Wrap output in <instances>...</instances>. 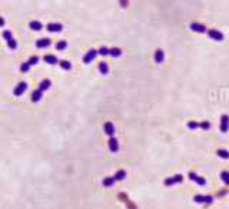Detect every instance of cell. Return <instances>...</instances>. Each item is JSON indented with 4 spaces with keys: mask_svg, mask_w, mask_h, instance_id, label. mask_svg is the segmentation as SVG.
<instances>
[{
    "mask_svg": "<svg viewBox=\"0 0 229 209\" xmlns=\"http://www.w3.org/2000/svg\"><path fill=\"white\" fill-rule=\"evenodd\" d=\"M98 55H99V53H98V50H96V49L87 50V53L83 56V63H85V65H89V63H90V62H92Z\"/></svg>",
    "mask_w": 229,
    "mask_h": 209,
    "instance_id": "2",
    "label": "cell"
},
{
    "mask_svg": "<svg viewBox=\"0 0 229 209\" xmlns=\"http://www.w3.org/2000/svg\"><path fill=\"white\" fill-rule=\"evenodd\" d=\"M191 30H193V32H198V33H206L208 29L206 26H203V24H201V23H191Z\"/></svg>",
    "mask_w": 229,
    "mask_h": 209,
    "instance_id": "8",
    "label": "cell"
},
{
    "mask_svg": "<svg viewBox=\"0 0 229 209\" xmlns=\"http://www.w3.org/2000/svg\"><path fill=\"white\" fill-rule=\"evenodd\" d=\"M3 37H5L6 42H9L10 39H13V36H11V33L9 32V30H5V32H3Z\"/></svg>",
    "mask_w": 229,
    "mask_h": 209,
    "instance_id": "32",
    "label": "cell"
},
{
    "mask_svg": "<svg viewBox=\"0 0 229 209\" xmlns=\"http://www.w3.org/2000/svg\"><path fill=\"white\" fill-rule=\"evenodd\" d=\"M50 39L47 37H42V39H37L36 40V47H39V49H46V47H49L50 46Z\"/></svg>",
    "mask_w": 229,
    "mask_h": 209,
    "instance_id": "7",
    "label": "cell"
},
{
    "mask_svg": "<svg viewBox=\"0 0 229 209\" xmlns=\"http://www.w3.org/2000/svg\"><path fill=\"white\" fill-rule=\"evenodd\" d=\"M216 155H218L219 158H222V159H229V152L226 149H218Z\"/></svg>",
    "mask_w": 229,
    "mask_h": 209,
    "instance_id": "20",
    "label": "cell"
},
{
    "mask_svg": "<svg viewBox=\"0 0 229 209\" xmlns=\"http://www.w3.org/2000/svg\"><path fill=\"white\" fill-rule=\"evenodd\" d=\"M182 179H183V176L178 173V175L172 176V178H166L163 183L166 185V186H172V185H175V183H179V182H182Z\"/></svg>",
    "mask_w": 229,
    "mask_h": 209,
    "instance_id": "4",
    "label": "cell"
},
{
    "mask_svg": "<svg viewBox=\"0 0 229 209\" xmlns=\"http://www.w3.org/2000/svg\"><path fill=\"white\" fill-rule=\"evenodd\" d=\"M122 49H119V47H112L109 52V55L112 56V57H119V56H122Z\"/></svg>",
    "mask_w": 229,
    "mask_h": 209,
    "instance_id": "19",
    "label": "cell"
},
{
    "mask_svg": "<svg viewBox=\"0 0 229 209\" xmlns=\"http://www.w3.org/2000/svg\"><path fill=\"white\" fill-rule=\"evenodd\" d=\"M26 89H27V83H26V82H20L16 86V88H15L13 93H15V96H20V95H23L24 92H26Z\"/></svg>",
    "mask_w": 229,
    "mask_h": 209,
    "instance_id": "5",
    "label": "cell"
},
{
    "mask_svg": "<svg viewBox=\"0 0 229 209\" xmlns=\"http://www.w3.org/2000/svg\"><path fill=\"white\" fill-rule=\"evenodd\" d=\"M67 47V42L66 40H60L56 43V50H65Z\"/></svg>",
    "mask_w": 229,
    "mask_h": 209,
    "instance_id": "24",
    "label": "cell"
},
{
    "mask_svg": "<svg viewBox=\"0 0 229 209\" xmlns=\"http://www.w3.org/2000/svg\"><path fill=\"white\" fill-rule=\"evenodd\" d=\"M109 52H110V49L105 47V46H102V47L98 50V53H99L100 56H108V55H109Z\"/></svg>",
    "mask_w": 229,
    "mask_h": 209,
    "instance_id": "29",
    "label": "cell"
},
{
    "mask_svg": "<svg viewBox=\"0 0 229 209\" xmlns=\"http://www.w3.org/2000/svg\"><path fill=\"white\" fill-rule=\"evenodd\" d=\"M46 29H47L49 32H52V33H57V32H62L63 26H62L60 23H49V24L46 26Z\"/></svg>",
    "mask_w": 229,
    "mask_h": 209,
    "instance_id": "11",
    "label": "cell"
},
{
    "mask_svg": "<svg viewBox=\"0 0 229 209\" xmlns=\"http://www.w3.org/2000/svg\"><path fill=\"white\" fill-rule=\"evenodd\" d=\"M37 62H39V56H32V57L27 60V63L30 65V66H33V65H36Z\"/></svg>",
    "mask_w": 229,
    "mask_h": 209,
    "instance_id": "31",
    "label": "cell"
},
{
    "mask_svg": "<svg viewBox=\"0 0 229 209\" xmlns=\"http://www.w3.org/2000/svg\"><path fill=\"white\" fill-rule=\"evenodd\" d=\"M103 130L106 135H109L110 138H113V135H114V125L112 123V122H106L103 125Z\"/></svg>",
    "mask_w": 229,
    "mask_h": 209,
    "instance_id": "10",
    "label": "cell"
},
{
    "mask_svg": "<svg viewBox=\"0 0 229 209\" xmlns=\"http://www.w3.org/2000/svg\"><path fill=\"white\" fill-rule=\"evenodd\" d=\"M208 36L211 39H213V40H216V42H222L224 40V33L216 30V29H209L208 30Z\"/></svg>",
    "mask_w": 229,
    "mask_h": 209,
    "instance_id": "1",
    "label": "cell"
},
{
    "mask_svg": "<svg viewBox=\"0 0 229 209\" xmlns=\"http://www.w3.org/2000/svg\"><path fill=\"white\" fill-rule=\"evenodd\" d=\"M102 183H103L105 188H110V186H112V185L114 183V178H113V176H110V178H106V179H103V182H102Z\"/></svg>",
    "mask_w": 229,
    "mask_h": 209,
    "instance_id": "22",
    "label": "cell"
},
{
    "mask_svg": "<svg viewBox=\"0 0 229 209\" xmlns=\"http://www.w3.org/2000/svg\"><path fill=\"white\" fill-rule=\"evenodd\" d=\"M163 60H165V52L162 49H156V52H155V62L162 63Z\"/></svg>",
    "mask_w": 229,
    "mask_h": 209,
    "instance_id": "14",
    "label": "cell"
},
{
    "mask_svg": "<svg viewBox=\"0 0 229 209\" xmlns=\"http://www.w3.org/2000/svg\"><path fill=\"white\" fill-rule=\"evenodd\" d=\"M7 46H9L11 50H16L17 49V42L15 40V39H10V40L7 42Z\"/></svg>",
    "mask_w": 229,
    "mask_h": 209,
    "instance_id": "30",
    "label": "cell"
},
{
    "mask_svg": "<svg viewBox=\"0 0 229 209\" xmlns=\"http://www.w3.org/2000/svg\"><path fill=\"white\" fill-rule=\"evenodd\" d=\"M50 85H52V82H50L49 79H43V80L40 82V85H39V89L44 92V90H47V89L50 88Z\"/></svg>",
    "mask_w": 229,
    "mask_h": 209,
    "instance_id": "18",
    "label": "cell"
},
{
    "mask_svg": "<svg viewBox=\"0 0 229 209\" xmlns=\"http://www.w3.org/2000/svg\"><path fill=\"white\" fill-rule=\"evenodd\" d=\"M42 98H43V90H40V89H36V90H33L32 92V102H34V103H37L39 100H42Z\"/></svg>",
    "mask_w": 229,
    "mask_h": 209,
    "instance_id": "13",
    "label": "cell"
},
{
    "mask_svg": "<svg viewBox=\"0 0 229 209\" xmlns=\"http://www.w3.org/2000/svg\"><path fill=\"white\" fill-rule=\"evenodd\" d=\"M29 27L32 29V30H36V32H39V30H42V23L37 22V20H32V22L29 23Z\"/></svg>",
    "mask_w": 229,
    "mask_h": 209,
    "instance_id": "16",
    "label": "cell"
},
{
    "mask_svg": "<svg viewBox=\"0 0 229 209\" xmlns=\"http://www.w3.org/2000/svg\"><path fill=\"white\" fill-rule=\"evenodd\" d=\"M29 70H30V65H29L27 62H24V63L20 65V72H22V73H27Z\"/></svg>",
    "mask_w": 229,
    "mask_h": 209,
    "instance_id": "26",
    "label": "cell"
},
{
    "mask_svg": "<svg viewBox=\"0 0 229 209\" xmlns=\"http://www.w3.org/2000/svg\"><path fill=\"white\" fill-rule=\"evenodd\" d=\"M125 176H126V172L123 171V169H120V171H118L116 173H114V181H123L125 179Z\"/></svg>",
    "mask_w": 229,
    "mask_h": 209,
    "instance_id": "21",
    "label": "cell"
},
{
    "mask_svg": "<svg viewBox=\"0 0 229 209\" xmlns=\"http://www.w3.org/2000/svg\"><path fill=\"white\" fill-rule=\"evenodd\" d=\"M199 127H201V129H203V130H209V129H211V123H209L208 121H203V122H201V123H199Z\"/></svg>",
    "mask_w": 229,
    "mask_h": 209,
    "instance_id": "28",
    "label": "cell"
},
{
    "mask_svg": "<svg viewBox=\"0 0 229 209\" xmlns=\"http://www.w3.org/2000/svg\"><path fill=\"white\" fill-rule=\"evenodd\" d=\"M221 179L225 182V185H229V172H221Z\"/></svg>",
    "mask_w": 229,
    "mask_h": 209,
    "instance_id": "25",
    "label": "cell"
},
{
    "mask_svg": "<svg viewBox=\"0 0 229 209\" xmlns=\"http://www.w3.org/2000/svg\"><path fill=\"white\" fill-rule=\"evenodd\" d=\"M193 201L196 204H212L213 198L212 196H206V195H195L193 196Z\"/></svg>",
    "mask_w": 229,
    "mask_h": 209,
    "instance_id": "3",
    "label": "cell"
},
{
    "mask_svg": "<svg viewBox=\"0 0 229 209\" xmlns=\"http://www.w3.org/2000/svg\"><path fill=\"white\" fill-rule=\"evenodd\" d=\"M43 60L46 62V63H49V65H56V63L60 62V60H57V57H56L55 55H44Z\"/></svg>",
    "mask_w": 229,
    "mask_h": 209,
    "instance_id": "15",
    "label": "cell"
},
{
    "mask_svg": "<svg viewBox=\"0 0 229 209\" xmlns=\"http://www.w3.org/2000/svg\"><path fill=\"white\" fill-rule=\"evenodd\" d=\"M189 179L193 182H196L198 185H201V186H203V185H206V181H205V178H202V176H198L196 173H193V172H191L189 173Z\"/></svg>",
    "mask_w": 229,
    "mask_h": 209,
    "instance_id": "9",
    "label": "cell"
},
{
    "mask_svg": "<svg viewBox=\"0 0 229 209\" xmlns=\"http://www.w3.org/2000/svg\"><path fill=\"white\" fill-rule=\"evenodd\" d=\"M228 129H229V116L222 115V117H221V132L226 133Z\"/></svg>",
    "mask_w": 229,
    "mask_h": 209,
    "instance_id": "6",
    "label": "cell"
},
{
    "mask_svg": "<svg viewBox=\"0 0 229 209\" xmlns=\"http://www.w3.org/2000/svg\"><path fill=\"white\" fill-rule=\"evenodd\" d=\"M188 127H189L191 130H195V129H198V127H199V122H195V121L188 122Z\"/></svg>",
    "mask_w": 229,
    "mask_h": 209,
    "instance_id": "27",
    "label": "cell"
},
{
    "mask_svg": "<svg viewBox=\"0 0 229 209\" xmlns=\"http://www.w3.org/2000/svg\"><path fill=\"white\" fill-rule=\"evenodd\" d=\"M108 143H109V149H110L112 153H116V152L119 150V142H118V139L116 138H110Z\"/></svg>",
    "mask_w": 229,
    "mask_h": 209,
    "instance_id": "12",
    "label": "cell"
},
{
    "mask_svg": "<svg viewBox=\"0 0 229 209\" xmlns=\"http://www.w3.org/2000/svg\"><path fill=\"white\" fill-rule=\"evenodd\" d=\"M59 65L62 66V69H65V70H70L72 69V63L69 60H60Z\"/></svg>",
    "mask_w": 229,
    "mask_h": 209,
    "instance_id": "23",
    "label": "cell"
},
{
    "mask_svg": "<svg viewBox=\"0 0 229 209\" xmlns=\"http://www.w3.org/2000/svg\"><path fill=\"white\" fill-rule=\"evenodd\" d=\"M99 72H100L102 75H108V73H109V66H108L106 62H100V63H99Z\"/></svg>",
    "mask_w": 229,
    "mask_h": 209,
    "instance_id": "17",
    "label": "cell"
}]
</instances>
